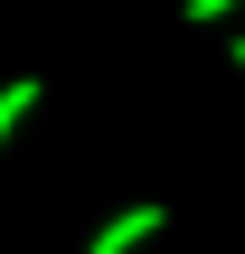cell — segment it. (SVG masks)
Segmentation results:
<instances>
[{
	"mask_svg": "<svg viewBox=\"0 0 245 254\" xmlns=\"http://www.w3.org/2000/svg\"><path fill=\"white\" fill-rule=\"evenodd\" d=\"M161 226H170L161 207H123V217H104V226L85 236V254H132V245H151Z\"/></svg>",
	"mask_w": 245,
	"mask_h": 254,
	"instance_id": "6da1fadb",
	"label": "cell"
},
{
	"mask_svg": "<svg viewBox=\"0 0 245 254\" xmlns=\"http://www.w3.org/2000/svg\"><path fill=\"white\" fill-rule=\"evenodd\" d=\"M38 94H47L38 75H9V85H0V151H9V132H19V123L38 113Z\"/></svg>",
	"mask_w": 245,
	"mask_h": 254,
	"instance_id": "7a4b0ae2",
	"label": "cell"
},
{
	"mask_svg": "<svg viewBox=\"0 0 245 254\" xmlns=\"http://www.w3.org/2000/svg\"><path fill=\"white\" fill-rule=\"evenodd\" d=\"M245 0H189V19H198V28H217V19H236Z\"/></svg>",
	"mask_w": 245,
	"mask_h": 254,
	"instance_id": "3957f363",
	"label": "cell"
},
{
	"mask_svg": "<svg viewBox=\"0 0 245 254\" xmlns=\"http://www.w3.org/2000/svg\"><path fill=\"white\" fill-rule=\"evenodd\" d=\"M227 57H236V66H245V28H236V38H227Z\"/></svg>",
	"mask_w": 245,
	"mask_h": 254,
	"instance_id": "277c9868",
	"label": "cell"
}]
</instances>
